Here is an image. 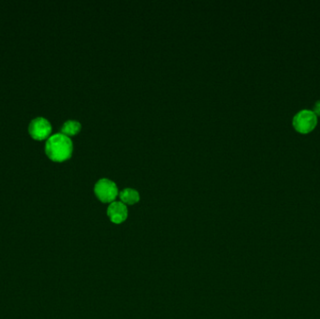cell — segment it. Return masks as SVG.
<instances>
[{"label":"cell","mask_w":320,"mask_h":319,"mask_svg":"<svg viewBox=\"0 0 320 319\" xmlns=\"http://www.w3.org/2000/svg\"><path fill=\"white\" fill-rule=\"evenodd\" d=\"M45 152L54 162H64L69 160L73 152L72 141L63 133L53 134L46 143Z\"/></svg>","instance_id":"cell-1"},{"label":"cell","mask_w":320,"mask_h":319,"mask_svg":"<svg viewBox=\"0 0 320 319\" xmlns=\"http://www.w3.org/2000/svg\"><path fill=\"white\" fill-rule=\"evenodd\" d=\"M94 192L97 198L103 203H112L118 196V187L114 181L102 178L96 182Z\"/></svg>","instance_id":"cell-2"},{"label":"cell","mask_w":320,"mask_h":319,"mask_svg":"<svg viewBox=\"0 0 320 319\" xmlns=\"http://www.w3.org/2000/svg\"><path fill=\"white\" fill-rule=\"evenodd\" d=\"M318 124V117L312 111H302L293 118V127L302 134L310 133Z\"/></svg>","instance_id":"cell-3"},{"label":"cell","mask_w":320,"mask_h":319,"mask_svg":"<svg viewBox=\"0 0 320 319\" xmlns=\"http://www.w3.org/2000/svg\"><path fill=\"white\" fill-rule=\"evenodd\" d=\"M31 137L37 141H43L50 136L52 132V126L45 118L38 117L31 122L28 128Z\"/></svg>","instance_id":"cell-4"},{"label":"cell","mask_w":320,"mask_h":319,"mask_svg":"<svg viewBox=\"0 0 320 319\" xmlns=\"http://www.w3.org/2000/svg\"><path fill=\"white\" fill-rule=\"evenodd\" d=\"M107 213L113 223L121 224L128 218L129 211L127 205L121 201H114L108 207Z\"/></svg>","instance_id":"cell-5"},{"label":"cell","mask_w":320,"mask_h":319,"mask_svg":"<svg viewBox=\"0 0 320 319\" xmlns=\"http://www.w3.org/2000/svg\"><path fill=\"white\" fill-rule=\"evenodd\" d=\"M119 197L121 199V202L126 205H134L140 200V194L137 190L133 188H125L120 192Z\"/></svg>","instance_id":"cell-6"},{"label":"cell","mask_w":320,"mask_h":319,"mask_svg":"<svg viewBox=\"0 0 320 319\" xmlns=\"http://www.w3.org/2000/svg\"><path fill=\"white\" fill-rule=\"evenodd\" d=\"M82 129L81 124L75 120H69L66 122L62 127V132L66 136H75Z\"/></svg>","instance_id":"cell-7"},{"label":"cell","mask_w":320,"mask_h":319,"mask_svg":"<svg viewBox=\"0 0 320 319\" xmlns=\"http://www.w3.org/2000/svg\"><path fill=\"white\" fill-rule=\"evenodd\" d=\"M314 113H315L316 115H320V100L316 103V106H315V112H314Z\"/></svg>","instance_id":"cell-8"}]
</instances>
